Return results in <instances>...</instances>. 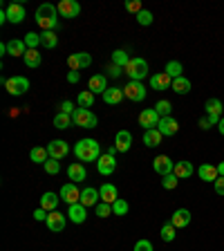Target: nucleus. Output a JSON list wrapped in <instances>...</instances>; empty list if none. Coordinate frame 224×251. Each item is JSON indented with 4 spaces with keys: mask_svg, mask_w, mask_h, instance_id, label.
<instances>
[{
    "mask_svg": "<svg viewBox=\"0 0 224 251\" xmlns=\"http://www.w3.org/2000/svg\"><path fill=\"white\" fill-rule=\"evenodd\" d=\"M74 155L81 159V162H97L101 157V146L97 139H81L76 141V146H74Z\"/></svg>",
    "mask_w": 224,
    "mask_h": 251,
    "instance_id": "f257e3e1",
    "label": "nucleus"
},
{
    "mask_svg": "<svg viewBox=\"0 0 224 251\" xmlns=\"http://www.w3.org/2000/svg\"><path fill=\"white\" fill-rule=\"evenodd\" d=\"M58 9L54 5H50V2H45V5H41L36 9V16H34V21L38 23V27H43V31H54L58 27V18H56Z\"/></svg>",
    "mask_w": 224,
    "mask_h": 251,
    "instance_id": "f03ea898",
    "label": "nucleus"
},
{
    "mask_svg": "<svg viewBox=\"0 0 224 251\" xmlns=\"http://www.w3.org/2000/svg\"><path fill=\"white\" fill-rule=\"evenodd\" d=\"M124 74L130 76V81H141L148 76V61L146 58H130V63L124 68Z\"/></svg>",
    "mask_w": 224,
    "mask_h": 251,
    "instance_id": "7ed1b4c3",
    "label": "nucleus"
},
{
    "mask_svg": "<svg viewBox=\"0 0 224 251\" xmlns=\"http://www.w3.org/2000/svg\"><path fill=\"white\" fill-rule=\"evenodd\" d=\"M72 121H74V126H81V128H94L97 126V115H94L92 110L76 108L72 112Z\"/></svg>",
    "mask_w": 224,
    "mask_h": 251,
    "instance_id": "20e7f679",
    "label": "nucleus"
},
{
    "mask_svg": "<svg viewBox=\"0 0 224 251\" xmlns=\"http://www.w3.org/2000/svg\"><path fill=\"white\" fill-rule=\"evenodd\" d=\"M124 94H125V99H130L135 101V103H139V101L146 99V88H144V83L141 81H128L124 88Z\"/></svg>",
    "mask_w": 224,
    "mask_h": 251,
    "instance_id": "39448f33",
    "label": "nucleus"
},
{
    "mask_svg": "<svg viewBox=\"0 0 224 251\" xmlns=\"http://www.w3.org/2000/svg\"><path fill=\"white\" fill-rule=\"evenodd\" d=\"M92 65V56L88 52H76V54H70L68 56V68L72 72H78V70H85Z\"/></svg>",
    "mask_w": 224,
    "mask_h": 251,
    "instance_id": "423d86ee",
    "label": "nucleus"
},
{
    "mask_svg": "<svg viewBox=\"0 0 224 251\" xmlns=\"http://www.w3.org/2000/svg\"><path fill=\"white\" fill-rule=\"evenodd\" d=\"M5 88L11 97H21V94H25L29 90V81L25 76H11V78H7Z\"/></svg>",
    "mask_w": 224,
    "mask_h": 251,
    "instance_id": "0eeeda50",
    "label": "nucleus"
},
{
    "mask_svg": "<svg viewBox=\"0 0 224 251\" xmlns=\"http://www.w3.org/2000/svg\"><path fill=\"white\" fill-rule=\"evenodd\" d=\"M61 200L65 204H68V206H72V204H78L81 202V191H78L76 188V184L74 182H70V184H63L61 186Z\"/></svg>",
    "mask_w": 224,
    "mask_h": 251,
    "instance_id": "6e6552de",
    "label": "nucleus"
},
{
    "mask_svg": "<svg viewBox=\"0 0 224 251\" xmlns=\"http://www.w3.org/2000/svg\"><path fill=\"white\" fill-rule=\"evenodd\" d=\"M159 119H162V117L157 115L155 108H146V110H141L139 112V126L141 128H146V130L157 128V126H159Z\"/></svg>",
    "mask_w": 224,
    "mask_h": 251,
    "instance_id": "1a4fd4ad",
    "label": "nucleus"
},
{
    "mask_svg": "<svg viewBox=\"0 0 224 251\" xmlns=\"http://www.w3.org/2000/svg\"><path fill=\"white\" fill-rule=\"evenodd\" d=\"M152 168H155L157 175H171L173 171H175V162H173L168 155H157L155 159H152Z\"/></svg>",
    "mask_w": 224,
    "mask_h": 251,
    "instance_id": "9d476101",
    "label": "nucleus"
},
{
    "mask_svg": "<svg viewBox=\"0 0 224 251\" xmlns=\"http://www.w3.org/2000/svg\"><path fill=\"white\" fill-rule=\"evenodd\" d=\"M47 152H50V159H58V162H61L63 157H68V152H70L68 141H63V139L50 141V146H47Z\"/></svg>",
    "mask_w": 224,
    "mask_h": 251,
    "instance_id": "9b49d317",
    "label": "nucleus"
},
{
    "mask_svg": "<svg viewBox=\"0 0 224 251\" xmlns=\"http://www.w3.org/2000/svg\"><path fill=\"white\" fill-rule=\"evenodd\" d=\"M56 9L63 18H76L81 14V5H78L76 0H61L56 5Z\"/></svg>",
    "mask_w": 224,
    "mask_h": 251,
    "instance_id": "f8f14e48",
    "label": "nucleus"
},
{
    "mask_svg": "<svg viewBox=\"0 0 224 251\" xmlns=\"http://www.w3.org/2000/svg\"><path fill=\"white\" fill-rule=\"evenodd\" d=\"M5 14H7V21L14 23V25H18V23L25 21V7H23L21 2H11V5H7Z\"/></svg>",
    "mask_w": 224,
    "mask_h": 251,
    "instance_id": "ddd939ff",
    "label": "nucleus"
},
{
    "mask_svg": "<svg viewBox=\"0 0 224 251\" xmlns=\"http://www.w3.org/2000/svg\"><path fill=\"white\" fill-rule=\"evenodd\" d=\"M45 225L50 231H54V233H61L63 229H65V215L58 213V211H52V213H47V220Z\"/></svg>",
    "mask_w": 224,
    "mask_h": 251,
    "instance_id": "4468645a",
    "label": "nucleus"
},
{
    "mask_svg": "<svg viewBox=\"0 0 224 251\" xmlns=\"http://www.w3.org/2000/svg\"><path fill=\"white\" fill-rule=\"evenodd\" d=\"M115 168H117V159L112 155H101L99 159H97V171L101 173V175H112L115 173Z\"/></svg>",
    "mask_w": 224,
    "mask_h": 251,
    "instance_id": "2eb2a0df",
    "label": "nucleus"
},
{
    "mask_svg": "<svg viewBox=\"0 0 224 251\" xmlns=\"http://www.w3.org/2000/svg\"><path fill=\"white\" fill-rule=\"evenodd\" d=\"M88 90L92 94H103L105 90H108V76H105V74H94V76H90Z\"/></svg>",
    "mask_w": 224,
    "mask_h": 251,
    "instance_id": "dca6fc26",
    "label": "nucleus"
},
{
    "mask_svg": "<svg viewBox=\"0 0 224 251\" xmlns=\"http://www.w3.org/2000/svg\"><path fill=\"white\" fill-rule=\"evenodd\" d=\"M68 218L72 220L74 225H83L85 218H88V206H83V204H72V206H68Z\"/></svg>",
    "mask_w": 224,
    "mask_h": 251,
    "instance_id": "f3484780",
    "label": "nucleus"
},
{
    "mask_svg": "<svg viewBox=\"0 0 224 251\" xmlns=\"http://www.w3.org/2000/svg\"><path fill=\"white\" fill-rule=\"evenodd\" d=\"M157 130L162 132L164 137H173L179 130V124L173 119V117H162V119H159V126H157Z\"/></svg>",
    "mask_w": 224,
    "mask_h": 251,
    "instance_id": "a211bd4d",
    "label": "nucleus"
},
{
    "mask_svg": "<svg viewBox=\"0 0 224 251\" xmlns=\"http://www.w3.org/2000/svg\"><path fill=\"white\" fill-rule=\"evenodd\" d=\"M191 218H193V215H191L188 209H177L171 218V225L175 226V229H184V226L191 225Z\"/></svg>",
    "mask_w": 224,
    "mask_h": 251,
    "instance_id": "6ab92c4d",
    "label": "nucleus"
},
{
    "mask_svg": "<svg viewBox=\"0 0 224 251\" xmlns=\"http://www.w3.org/2000/svg\"><path fill=\"white\" fill-rule=\"evenodd\" d=\"M68 177L72 179L74 184H78V182H85V179H88V171H85V166H83V164L74 162V164H70V166H68Z\"/></svg>",
    "mask_w": 224,
    "mask_h": 251,
    "instance_id": "aec40b11",
    "label": "nucleus"
},
{
    "mask_svg": "<svg viewBox=\"0 0 224 251\" xmlns=\"http://www.w3.org/2000/svg\"><path fill=\"white\" fill-rule=\"evenodd\" d=\"M173 85V78L168 76L166 72H157L150 76V88L152 90H171Z\"/></svg>",
    "mask_w": 224,
    "mask_h": 251,
    "instance_id": "412c9836",
    "label": "nucleus"
},
{
    "mask_svg": "<svg viewBox=\"0 0 224 251\" xmlns=\"http://www.w3.org/2000/svg\"><path fill=\"white\" fill-rule=\"evenodd\" d=\"M99 200H101V195H99V191H97V188L85 186L83 191H81V204H83V206H97V204H99Z\"/></svg>",
    "mask_w": 224,
    "mask_h": 251,
    "instance_id": "4be33fe9",
    "label": "nucleus"
},
{
    "mask_svg": "<svg viewBox=\"0 0 224 251\" xmlns=\"http://www.w3.org/2000/svg\"><path fill=\"white\" fill-rule=\"evenodd\" d=\"M115 146H117L119 152H128L130 146H132V135L128 130H119L117 137H115Z\"/></svg>",
    "mask_w": 224,
    "mask_h": 251,
    "instance_id": "5701e85b",
    "label": "nucleus"
},
{
    "mask_svg": "<svg viewBox=\"0 0 224 251\" xmlns=\"http://www.w3.org/2000/svg\"><path fill=\"white\" fill-rule=\"evenodd\" d=\"M198 175L202 182H215V179L220 177L218 166H213V164H202V166L198 168Z\"/></svg>",
    "mask_w": 224,
    "mask_h": 251,
    "instance_id": "b1692460",
    "label": "nucleus"
},
{
    "mask_svg": "<svg viewBox=\"0 0 224 251\" xmlns=\"http://www.w3.org/2000/svg\"><path fill=\"white\" fill-rule=\"evenodd\" d=\"M58 202H61V195L47 191V193H43V198H41V209H45L47 213H52V211H56Z\"/></svg>",
    "mask_w": 224,
    "mask_h": 251,
    "instance_id": "393cba45",
    "label": "nucleus"
},
{
    "mask_svg": "<svg viewBox=\"0 0 224 251\" xmlns=\"http://www.w3.org/2000/svg\"><path fill=\"white\" fill-rule=\"evenodd\" d=\"M99 195H101V202H108V204H115L117 200H119L115 184H103V186L99 188Z\"/></svg>",
    "mask_w": 224,
    "mask_h": 251,
    "instance_id": "a878e982",
    "label": "nucleus"
},
{
    "mask_svg": "<svg viewBox=\"0 0 224 251\" xmlns=\"http://www.w3.org/2000/svg\"><path fill=\"white\" fill-rule=\"evenodd\" d=\"M124 97H125V94H124V90H121V88H108L103 92V101L108 105H119Z\"/></svg>",
    "mask_w": 224,
    "mask_h": 251,
    "instance_id": "bb28decb",
    "label": "nucleus"
},
{
    "mask_svg": "<svg viewBox=\"0 0 224 251\" xmlns=\"http://www.w3.org/2000/svg\"><path fill=\"white\" fill-rule=\"evenodd\" d=\"M204 108H206V115H209V117H220V119H222V115H224V103H222L220 99L211 97V99L206 101V105H204Z\"/></svg>",
    "mask_w": 224,
    "mask_h": 251,
    "instance_id": "cd10ccee",
    "label": "nucleus"
},
{
    "mask_svg": "<svg viewBox=\"0 0 224 251\" xmlns=\"http://www.w3.org/2000/svg\"><path fill=\"white\" fill-rule=\"evenodd\" d=\"M27 50H29V47L25 45V41H18V38L7 43V54H11V56H25Z\"/></svg>",
    "mask_w": 224,
    "mask_h": 251,
    "instance_id": "c85d7f7f",
    "label": "nucleus"
},
{
    "mask_svg": "<svg viewBox=\"0 0 224 251\" xmlns=\"http://www.w3.org/2000/svg\"><path fill=\"white\" fill-rule=\"evenodd\" d=\"M162 139H164V135L157 130V128H152V130H146V132H144V144H146L148 148L159 146V144H162Z\"/></svg>",
    "mask_w": 224,
    "mask_h": 251,
    "instance_id": "c756f323",
    "label": "nucleus"
},
{
    "mask_svg": "<svg viewBox=\"0 0 224 251\" xmlns=\"http://www.w3.org/2000/svg\"><path fill=\"white\" fill-rule=\"evenodd\" d=\"M175 175L179 179H186V177H193V164L191 162H175Z\"/></svg>",
    "mask_w": 224,
    "mask_h": 251,
    "instance_id": "7c9ffc66",
    "label": "nucleus"
},
{
    "mask_svg": "<svg viewBox=\"0 0 224 251\" xmlns=\"http://www.w3.org/2000/svg\"><path fill=\"white\" fill-rule=\"evenodd\" d=\"M171 90H173V92H177V94H188V92H191V81H188L186 76L173 78Z\"/></svg>",
    "mask_w": 224,
    "mask_h": 251,
    "instance_id": "2f4dec72",
    "label": "nucleus"
},
{
    "mask_svg": "<svg viewBox=\"0 0 224 251\" xmlns=\"http://www.w3.org/2000/svg\"><path fill=\"white\" fill-rule=\"evenodd\" d=\"M23 61H25L27 68L34 70V68H38V65H41L43 56H41V52H38V50H27V54L23 56Z\"/></svg>",
    "mask_w": 224,
    "mask_h": 251,
    "instance_id": "473e14b6",
    "label": "nucleus"
},
{
    "mask_svg": "<svg viewBox=\"0 0 224 251\" xmlns=\"http://www.w3.org/2000/svg\"><path fill=\"white\" fill-rule=\"evenodd\" d=\"M29 157H31V162H36V164H45L47 159H50V152H47V146H36V148H31Z\"/></svg>",
    "mask_w": 224,
    "mask_h": 251,
    "instance_id": "72a5a7b5",
    "label": "nucleus"
},
{
    "mask_svg": "<svg viewBox=\"0 0 224 251\" xmlns=\"http://www.w3.org/2000/svg\"><path fill=\"white\" fill-rule=\"evenodd\" d=\"M41 45L47 47V50H54V47L58 45L56 31H41Z\"/></svg>",
    "mask_w": 224,
    "mask_h": 251,
    "instance_id": "f704fd0d",
    "label": "nucleus"
},
{
    "mask_svg": "<svg viewBox=\"0 0 224 251\" xmlns=\"http://www.w3.org/2000/svg\"><path fill=\"white\" fill-rule=\"evenodd\" d=\"M182 70H184V68H182V63H179V61H168V63H166V70H164V72H166L171 78H179V76H184Z\"/></svg>",
    "mask_w": 224,
    "mask_h": 251,
    "instance_id": "c9c22d12",
    "label": "nucleus"
},
{
    "mask_svg": "<svg viewBox=\"0 0 224 251\" xmlns=\"http://www.w3.org/2000/svg\"><path fill=\"white\" fill-rule=\"evenodd\" d=\"M76 103H78V108H85V110H90V108H92V103H94V94L90 92V90H85V92H81V94H78Z\"/></svg>",
    "mask_w": 224,
    "mask_h": 251,
    "instance_id": "e433bc0d",
    "label": "nucleus"
},
{
    "mask_svg": "<svg viewBox=\"0 0 224 251\" xmlns=\"http://www.w3.org/2000/svg\"><path fill=\"white\" fill-rule=\"evenodd\" d=\"M72 115H65V112H58L56 117H54V126H56L58 130H65L68 126H72Z\"/></svg>",
    "mask_w": 224,
    "mask_h": 251,
    "instance_id": "4c0bfd02",
    "label": "nucleus"
},
{
    "mask_svg": "<svg viewBox=\"0 0 224 251\" xmlns=\"http://www.w3.org/2000/svg\"><path fill=\"white\" fill-rule=\"evenodd\" d=\"M130 63V56L124 52V50H115L112 52V65H119V68H125Z\"/></svg>",
    "mask_w": 224,
    "mask_h": 251,
    "instance_id": "58836bf2",
    "label": "nucleus"
},
{
    "mask_svg": "<svg viewBox=\"0 0 224 251\" xmlns=\"http://www.w3.org/2000/svg\"><path fill=\"white\" fill-rule=\"evenodd\" d=\"M155 110H157V115H159V117H171L173 105H171V101H168V99H162V101H157Z\"/></svg>",
    "mask_w": 224,
    "mask_h": 251,
    "instance_id": "ea45409f",
    "label": "nucleus"
},
{
    "mask_svg": "<svg viewBox=\"0 0 224 251\" xmlns=\"http://www.w3.org/2000/svg\"><path fill=\"white\" fill-rule=\"evenodd\" d=\"M25 45L29 47V50H36L38 45H41V34H34V31H29V34H25Z\"/></svg>",
    "mask_w": 224,
    "mask_h": 251,
    "instance_id": "a19ab883",
    "label": "nucleus"
},
{
    "mask_svg": "<svg viewBox=\"0 0 224 251\" xmlns=\"http://www.w3.org/2000/svg\"><path fill=\"white\" fill-rule=\"evenodd\" d=\"M135 18H137V23H139V25H144V27L152 25V11H148V9H141Z\"/></svg>",
    "mask_w": 224,
    "mask_h": 251,
    "instance_id": "79ce46f5",
    "label": "nucleus"
},
{
    "mask_svg": "<svg viewBox=\"0 0 224 251\" xmlns=\"http://www.w3.org/2000/svg\"><path fill=\"white\" fill-rule=\"evenodd\" d=\"M162 240L164 242H173V240H175V226H173L171 222H166V225L162 226Z\"/></svg>",
    "mask_w": 224,
    "mask_h": 251,
    "instance_id": "37998d69",
    "label": "nucleus"
},
{
    "mask_svg": "<svg viewBox=\"0 0 224 251\" xmlns=\"http://www.w3.org/2000/svg\"><path fill=\"white\" fill-rule=\"evenodd\" d=\"M177 175L175 173H171V175H164V179H162V186L166 188V191H173V188H177Z\"/></svg>",
    "mask_w": 224,
    "mask_h": 251,
    "instance_id": "c03bdc74",
    "label": "nucleus"
},
{
    "mask_svg": "<svg viewBox=\"0 0 224 251\" xmlns=\"http://www.w3.org/2000/svg\"><path fill=\"white\" fill-rule=\"evenodd\" d=\"M128 209H130V206H128V202H125V200H121V198L112 204V213H115V215H125V213H128Z\"/></svg>",
    "mask_w": 224,
    "mask_h": 251,
    "instance_id": "a18cd8bd",
    "label": "nucleus"
},
{
    "mask_svg": "<svg viewBox=\"0 0 224 251\" xmlns=\"http://www.w3.org/2000/svg\"><path fill=\"white\" fill-rule=\"evenodd\" d=\"M43 168H45L47 175H56V173L61 171V164H58V159H47V162L43 164Z\"/></svg>",
    "mask_w": 224,
    "mask_h": 251,
    "instance_id": "49530a36",
    "label": "nucleus"
},
{
    "mask_svg": "<svg viewBox=\"0 0 224 251\" xmlns=\"http://www.w3.org/2000/svg\"><path fill=\"white\" fill-rule=\"evenodd\" d=\"M97 215H99V218H108V215H112V204L99 202L97 204Z\"/></svg>",
    "mask_w": 224,
    "mask_h": 251,
    "instance_id": "de8ad7c7",
    "label": "nucleus"
},
{
    "mask_svg": "<svg viewBox=\"0 0 224 251\" xmlns=\"http://www.w3.org/2000/svg\"><path fill=\"white\" fill-rule=\"evenodd\" d=\"M125 9L132 11V14L137 16L141 11V2H139V0H128V2H125Z\"/></svg>",
    "mask_w": 224,
    "mask_h": 251,
    "instance_id": "09e8293b",
    "label": "nucleus"
},
{
    "mask_svg": "<svg viewBox=\"0 0 224 251\" xmlns=\"http://www.w3.org/2000/svg\"><path fill=\"white\" fill-rule=\"evenodd\" d=\"M135 251H152V242L150 240H137Z\"/></svg>",
    "mask_w": 224,
    "mask_h": 251,
    "instance_id": "8fccbe9b",
    "label": "nucleus"
},
{
    "mask_svg": "<svg viewBox=\"0 0 224 251\" xmlns=\"http://www.w3.org/2000/svg\"><path fill=\"white\" fill-rule=\"evenodd\" d=\"M121 70L124 68H119V65H112V63H110V68H108V76H112V78H117V76H121Z\"/></svg>",
    "mask_w": 224,
    "mask_h": 251,
    "instance_id": "3c124183",
    "label": "nucleus"
},
{
    "mask_svg": "<svg viewBox=\"0 0 224 251\" xmlns=\"http://www.w3.org/2000/svg\"><path fill=\"white\" fill-rule=\"evenodd\" d=\"M213 188H215V193L218 195H224V177H218L213 182Z\"/></svg>",
    "mask_w": 224,
    "mask_h": 251,
    "instance_id": "603ef678",
    "label": "nucleus"
},
{
    "mask_svg": "<svg viewBox=\"0 0 224 251\" xmlns=\"http://www.w3.org/2000/svg\"><path fill=\"white\" fill-rule=\"evenodd\" d=\"M74 110H76V108L72 105V101H63V103H61V112H65V115H72Z\"/></svg>",
    "mask_w": 224,
    "mask_h": 251,
    "instance_id": "864d4df0",
    "label": "nucleus"
},
{
    "mask_svg": "<svg viewBox=\"0 0 224 251\" xmlns=\"http://www.w3.org/2000/svg\"><path fill=\"white\" fill-rule=\"evenodd\" d=\"M34 220H38V222H45V220H47V211L45 209H36V211H34Z\"/></svg>",
    "mask_w": 224,
    "mask_h": 251,
    "instance_id": "5fc2aeb1",
    "label": "nucleus"
},
{
    "mask_svg": "<svg viewBox=\"0 0 224 251\" xmlns=\"http://www.w3.org/2000/svg\"><path fill=\"white\" fill-rule=\"evenodd\" d=\"M199 128H202V130H209V128H211L209 117H202V119H199Z\"/></svg>",
    "mask_w": 224,
    "mask_h": 251,
    "instance_id": "6e6d98bb",
    "label": "nucleus"
},
{
    "mask_svg": "<svg viewBox=\"0 0 224 251\" xmlns=\"http://www.w3.org/2000/svg\"><path fill=\"white\" fill-rule=\"evenodd\" d=\"M78 78H81V74H78V72H68V81H70V83H78Z\"/></svg>",
    "mask_w": 224,
    "mask_h": 251,
    "instance_id": "4d7b16f0",
    "label": "nucleus"
},
{
    "mask_svg": "<svg viewBox=\"0 0 224 251\" xmlns=\"http://www.w3.org/2000/svg\"><path fill=\"white\" fill-rule=\"evenodd\" d=\"M218 130H220V135H224V117L220 119V124H218Z\"/></svg>",
    "mask_w": 224,
    "mask_h": 251,
    "instance_id": "13d9d810",
    "label": "nucleus"
},
{
    "mask_svg": "<svg viewBox=\"0 0 224 251\" xmlns=\"http://www.w3.org/2000/svg\"><path fill=\"white\" fill-rule=\"evenodd\" d=\"M218 173H220V177H224V162L218 164Z\"/></svg>",
    "mask_w": 224,
    "mask_h": 251,
    "instance_id": "bf43d9fd",
    "label": "nucleus"
},
{
    "mask_svg": "<svg viewBox=\"0 0 224 251\" xmlns=\"http://www.w3.org/2000/svg\"><path fill=\"white\" fill-rule=\"evenodd\" d=\"M115 152H117V146H110V148H108V155L115 157Z\"/></svg>",
    "mask_w": 224,
    "mask_h": 251,
    "instance_id": "052dcab7",
    "label": "nucleus"
}]
</instances>
